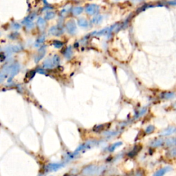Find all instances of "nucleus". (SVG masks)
<instances>
[{
	"instance_id": "nucleus-1",
	"label": "nucleus",
	"mask_w": 176,
	"mask_h": 176,
	"mask_svg": "<svg viewBox=\"0 0 176 176\" xmlns=\"http://www.w3.org/2000/svg\"><path fill=\"white\" fill-rule=\"evenodd\" d=\"M103 168L96 165H88L83 169L82 173L85 176H94L101 173L103 171Z\"/></svg>"
},
{
	"instance_id": "nucleus-2",
	"label": "nucleus",
	"mask_w": 176,
	"mask_h": 176,
	"mask_svg": "<svg viewBox=\"0 0 176 176\" xmlns=\"http://www.w3.org/2000/svg\"><path fill=\"white\" fill-rule=\"evenodd\" d=\"M164 139L163 137L160 136L159 138H155L153 139L151 142H149V146L153 149H156V148L164 147Z\"/></svg>"
},
{
	"instance_id": "nucleus-3",
	"label": "nucleus",
	"mask_w": 176,
	"mask_h": 176,
	"mask_svg": "<svg viewBox=\"0 0 176 176\" xmlns=\"http://www.w3.org/2000/svg\"><path fill=\"white\" fill-rule=\"evenodd\" d=\"M176 132V127H173V126H169V127H166V128L162 129L159 133V136L161 137H168L171 136L173 133Z\"/></svg>"
},
{
	"instance_id": "nucleus-4",
	"label": "nucleus",
	"mask_w": 176,
	"mask_h": 176,
	"mask_svg": "<svg viewBox=\"0 0 176 176\" xmlns=\"http://www.w3.org/2000/svg\"><path fill=\"white\" fill-rule=\"evenodd\" d=\"M173 168L171 166H165L157 169L156 171L154 172L152 176H164L167 174L168 172L171 171Z\"/></svg>"
},
{
	"instance_id": "nucleus-5",
	"label": "nucleus",
	"mask_w": 176,
	"mask_h": 176,
	"mask_svg": "<svg viewBox=\"0 0 176 176\" xmlns=\"http://www.w3.org/2000/svg\"><path fill=\"white\" fill-rule=\"evenodd\" d=\"M64 166L63 163H50L46 166V171L47 172L56 171Z\"/></svg>"
},
{
	"instance_id": "nucleus-6",
	"label": "nucleus",
	"mask_w": 176,
	"mask_h": 176,
	"mask_svg": "<svg viewBox=\"0 0 176 176\" xmlns=\"http://www.w3.org/2000/svg\"><path fill=\"white\" fill-rule=\"evenodd\" d=\"M176 97V94L174 92L171 91H164V92H161L160 94V98L162 100H168L174 99Z\"/></svg>"
},
{
	"instance_id": "nucleus-7",
	"label": "nucleus",
	"mask_w": 176,
	"mask_h": 176,
	"mask_svg": "<svg viewBox=\"0 0 176 176\" xmlns=\"http://www.w3.org/2000/svg\"><path fill=\"white\" fill-rule=\"evenodd\" d=\"M164 147L171 148L176 147V136H168L164 139Z\"/></svg>"
},
{
	"instance_id": "nucleus-8",
	"label": "nucleus",
	"mask_w": 176,
	"mask_h": 176,
	"mask_svg": "<svg viewBox=\"0 0 176 176\" xmlns=\"http://www.w3.org/2000/svg\"><path fill=\"white\" fill-rule=\"evenodd\" d=\"M147 110H148L147 107H142V108H140V109H138V110H137L136 112H135L134 117H133V118H134L135 120L139 119V118H141L142 116H143L147 112Z\"/></svg>"
},
{
	"instance_id": "nucleus-9",
	"label": "nucleus",
	"mask_w": 176,
	"mask_h": 176,
	"mask_svg": "<svg viewBox=\"0 0 176 176\" xmlns=\"http://www.w3.org/2000/svg\"><path fill=\"white\" fill-rule=\"evenodd\" d=\"M166 157L169 159H173L176 157V147L168 148V150L166 153Z\"/></svg>"
},
{
	"instance_id": "nucleus-10",
	"label": "nucleus",
	"mask_w": 176,
	"mask_h": 176,
	"mask_svg": "<svg viewBox=\"0 0 176 176\" xmlns=\"http://www.w3.org/2000/svg\"><path fill=\"white\" fill-rule=\"evenodd\" d=\"M123 142H121V141L114 142V144H111L110 147H108V151L109 152H114L115 150H116L118 148L121 147V146L123 145Z\"/></svg>"
},
{
	"instance_id": "nucleus-11",
	"label": "nucleus",
	"mask_w": 176,
	"mask_h": 176,
	"mask_svg": "<svg viewBox=\"0 0 176 176\" xmlns=\"http://www.w3.org/2000/svg\"><path fill=\"white\" fill-rule=\"evenodd\" d=\"M140 149H141V147H140L139 145H136V147H133V149H131L128 153L129 157H133L136 156V155L139 153V151H140Z\"/></svg>"
},
{
	"instance_id": "nucleus-12",
	"label": "nucleus",
	"mask_w": 176,
	"mask_h": 176,
	"mask_svg": "<svg viewBox=\"0 0 176 176\" xmlns=\"http://www.w3.org/2000/svg\"><path fill=\"white\" fill-rule=\"evenodd\" d=\"M155 131V126L153 125H149L145 127V129H144V134L147 135L148 136V135L152 134V133L154 132Z\"/></svg>"
},
{
	"instance_id": "nucleus-13",
	"label": "nucleus",
	"mask_w": 176,
	"mask_h": 176,
	"mask_svg": "<svg viewBox=\"0 0 176 176\" xmlns=\"http://www.w3.org/2000/svg\"><path fill=\"white\" fill-rule=\"evenodd\" d=\"M98 6H96V5H90L89 6H88L86 10L88 13L90 14H94L97 12L98 10Z\"/></svg>"
},
{
	"instance_id": "nucleus-14",
	"label": "nucleus",
	"mask_w": 176,
	"mask_h": 176,
	"mask_svg": "<svg viewBox=\"0 0 176 176\" xmlns=\"http://www.w3.org/2000/svg\"><path fill=\"white\" fill-rule=\"evenodd\" d=\"M19 67L18 65H16V66H14L12 68V69H11L10 71V77H13L14 76H15L18 73V72H19Z\"/></svg>"
},
{
	"instance_id": "nucleus-15",
	"label": "nucleus",
	"mask_w": 176,
	"mask_h": 176,
	"mask_svg": "<svg viewBox=\"0 0 176 176\" xmlns=\"http://www.w3.org/2000/svg\"><path fill=\"white\" fill-rule=\"evenodd\" d=\"M118 134V131H110V132H107L105 133V136L108 138H112V137L116 136Z\"/></svg>"
},
{
	"instance_id": "nucleus-16",
	"label": "nucleus",
	"mask_w": 176,
	"mask_h": 176,
	"mask_svg": "<svg viewBox=\"0 0 176 176\" xmlns=\"http://www.w3.org/2000/svg\"><path fill=\"white\" fill-rule=\"evenodd\" d=\"M79 25L81 26H82L83 23V27L87 26H88V22H87L86 20H85V19L79 20Z\"/></svg>"
},
{
	"instance_id": "nucleus-17",
	"label": "nucleus",
	"mask_w": 176,
	"mask_h": 176,
	"mask_svg": "<svg viewBox=\"0 0 176 176\" xmlns=\"http://www.w3.org/2000/svg\"><path fill=\"white\" fill-rule=\"evenodd\" d=\"M135 176H144V171L143 170H137Z\"/></svg>"
},
{
	"instance_id": "nucleus-18",
	"label": "nucleus",
	"mask_w": 176,
	"mask_h": 176,
	"mask_svg": "<svg viewBox=\"0 0 176 176\" xmlns=\"http://www.w3.org/2000/svg\"><path fill=\"white\" fill-rule=\"evenodd\" d=\"M101 19H102L101 17L98 16V17H96L94 18V19H93V21H94V23H100V21H101Z\"/></svg>"
},
{
	"instance_id": "nucleus-19",
	"label": "nucleus",
	"mask_w": 176,
	"mask_h": 176,
	"mask_svg": "<svg viewBox=\"0 0 176 176\" xmlns=\"http://www.w3.org/2000/svg\"><path fill=\"white\" fill-rule=\"evenodd\" d=\"M3 80V76L2 74L0 73V83H1Z\"/></svg>"
},
{
	"instance_id": "nucleus-20",
	"label": "nucleus",
	"mask_w": 176,
	"mask_h": 176,
	"mask_svg": "<svg viewBox=\"0 0 176 176\" xmlns=\"http://www.w3.org/2000/svg\"><path fill=\"white\" fill-rule=\"evenodd\" d=\"M173 108L175 110H176V102H175V103H174L173 104Z\"/></svg>"
},
{
	"instance_id": "nucleus-21",
	"label": "nucleus",
	"mask_w": 176,
	"mask_h": 176,
	"mask_svg": "<svg viewBox=\"0 0 176 176\" xmlns=\"http://www.w3.org/2000/svg\"><path fill=\"white\" fill-rule=\"evenodd\" d=\"M169 3H170V4H171V5H176V1H171H171H170Z\"/></svg>"
},
{
	"instance_id": "nucleus-22",
	"label": "nucleus",
	"mask_w": 176,
	"mask_h": 176,
	"mask_svg": "<svg viewBox=\"0 0 176 176\" xmlns=\"http://www.w3.org/2000/svg\"><path fill=\"white\" fill-rule=\"evenodd\" d=\"M66 176H77V175H66Z\"/></svg>"
}]
</instances>
